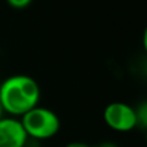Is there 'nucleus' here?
I'll return each instance as SVG.
<instances>
[{"label": "nucleus", "mask_w": 147, "mask_h": 147, "mask_svg": "<svg viewBox=\"0 0 147 147\" xmlns=\"http://www.w3.org/2000/svg\"><path fill=\"white\" fill-rule=\"evenodd\" d=\"M39 98V84L27 75L10 76L0 86V103L8 114L22 116L38 106Z\"/></svg>", "instance_id": "nucleus-1"}, {"label": "nucleus", "mask_w": 147, "mask_h": 147, "mask_svg": "<svg viewBox=\"0 0 147 147\" xmlns=\"http://www.w3.org/2000/svg\"><path fill=\"white\" fill-rule=\"evenodd\" d=\"M21 124L27 137L38 141L52 138L58 133L61 127V121L57 114L49 109L38 106L22 115Z\"/></svg>", "instance_id": "nucleus-2"}, {"label": "nucleus", "mask_w": 147, "mask_h": 147, "mask_svg": "<svg viewBox=\"0 0 147 147\" xmlns=\"http://www.w3.org/2000/svg\"><path fill=\"white\" fill-rule=\"evenodd\" d=\"M103 120L116 132H129L136 128L134 109L124 102H112L103 111Z\"/></svg>", "instance_id": "nucleus-3"}, {"label": "nucleus", "mask_w": 147, "mask_h": 147, "mask_svg": "<svg viewBox=\"0 0 147 147\" xmlns=\"http://www.w3.org/2000/svg\"><path fill=\"white\" fill-rule=\"evenodd\" d=\"M27 134L20 120H0V147H25Z\"/></svg>", "instance_id": "nucleus-4"}, {"label": "nucleus", "mask_w": 147, "mask_h": 147, "mask_svg": "<svg viewBox=\"0 0 147 147\" xmlns=\"http://www.w3.org/2000/svg\"><path fill=\"white\" fill-rule=\"evenodd\" d=\"M136 112V128H140L142 130H147V99L142 101L134 109Z\"/></svg>", "instance_id": "nucleus-5"}, {"label": "nucleus", "mask_w": 147, "mask_h": 147, "mask_svg": "<svg viewBox=\"0 0 147 147\" xmlns=\"http://www.w3.org/2000/svg\"><path fill=\"white\" fill-rule=\"evenodd\" d=\"M32 0H7V3L14 9H23L31 4Z\"/></svg>", "instance_id": "nucleus-6"}, {"label": "nucleus", "mask_w": 147, "mask_h": 147, "mask_svg": "<svg viewBox=\"0 0 147 147\" xmlns=\"http://www.w3.org/2000/svg\"><path fill=\"white\" fill-rule=\"evenodd\" d=\"M65 147H94V146H90V145L84 143V142H70V143H67Z\"/></svg>", "instance_id": "nucleus-7"}, {"label": "nucleus", "mask_w": 147, "mask_h": 147, "mask_svg": "<svg viewBox=\"0 0 147 147\" xmlns=\"http://www.w3.org/2000/svg\"><path fill=\"white\" fill-rule=\"evenodd\" d=\"M94 147H119L116 143L111 142V141H105V142H101L98 146H94Z\"/></svg>", "instance_id": "nucleus-8"}, {"label": "nucleus", "mask_w": 147, "mask_h": 147, "mask_svg": "<svg viewBox=\"0 0 147 147\" xmlns=\"http://www.w3.org/2000/svg\"><path fill=\"white\" fill-rule=\"evenodd\" d=\"M142 44H143V48H145V52L147 54V26L143 31V36H142Z\"/></svg>", "instance_id": "nucleus-9"}, {"label": "nucleus", "mask_w": 147, "mask_h": 147, "mask_svg": "<svg viewBox=\"0 0 147 147\" xmlns=\"http://www.w3.org/2000/svg\"><path fill=\"white\" fill-rule=\"evenodd\" d=\"M3 114H4V110H3V106H1V103H0V120L3 119Z\"/></svg>", "instance_id": "nucleus-10"}, {"label": "nucleus", "mask_w": 147, "mask_h": 147, "mask_svg": "<svg viewBox=\"0 0 147 147\" xmlns=\"http://www.w3.org/2000/svg\"><path fill=\"white\" fill-rule=\"evenodd\" d=\"M146 145H147V130H146Z\"/></svg>", "instance_id": "nucleus-11"}]
</instances>
